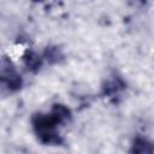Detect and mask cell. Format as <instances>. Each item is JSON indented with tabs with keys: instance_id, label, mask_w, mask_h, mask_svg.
Returning a JSON list of instances; mask_svg holds the SVG:
<instances>
[{
	"instance_id": "6da1fadb",
	"label": "cell",
	"mask_w": 154,
	"mask_h": 154,
	"mask_svg": "<svg viewBox=\"0 0 154 154\" xmlns=\"http://www.w3.org/2000/svg\"><path fill=\"white\" fill-rule=\"evenodd\" d=\"M31 124L37 138L43 144L59 146L63 143V138L58 132V125L61 124L59 119L51 112L48 114L37 113L31 118Z\"/></svg>"
},
{
	"instance_id": "7a4b0ae2",
	"label": "cell",
	"mask_w": 154,
	"mask_h": 154,
	"mask_svg": "<svg viewBox=\"0 0 154 154\" xmlns=\"http://www.w3.org/2000/svg\"><path fill=\"white\" fill-rule=\"evenodd\" d=\"M0 83L11 91H16L22 87V77L16 71L11 60L6 57L0 58Z\"/></svg>"
},
{
	"instance_id": "3957f363",
	"label": "cell",
	"mask_w": 154,
	"mask_h": 154,
	"mask_svg": "<svg viewBox=\"0 0 154 154\" xmlns=\"http://www.w3.org/2000/svg\"><path fill=\"white\" fill-rule=\"evenodd\" d=\"M125 89V83L119 77H113L108 79L103 85V94L107 97H116Z\"/></svg>"
},
{
	"instance_id": "277c9868",
	"label": "cell",
	"mask_w": 154,
	"mask_h": 154,
	"mask_svg": "<svg viewBox=\"0 0 154 154\" xmlns=\"http://www.w3.org/2000/svg\"><path fill=\"white\" fill-rule=\"evenodd\" d=\"M130 154H153V144L144 137H136L132 141Z\"/></svg>"
},
{
	"instance_id": "5b68a950",
	"label": "cell",
	"mask_w": 154,
	"mask_h": 154,
	"mask_svg": "<svg viewBox=\"0 0 154 154\" xmlns=\"http://www.w3.org/2000/svg\"><path fill=\"white\" fill-rule=\"evenodd\" d=\"M23 63L24 65L32 72H36L40 70V67L42 66V58L31 49H28L24 54H23Z\"/></svg>"
},
{
	"instance_id": "8992f818",
	"label": "cell",
	"mask_w": 154,
	"mask_h": 154,
	"mask_svg": "<svg viewBox=\"0 0 154 154\" xmlns=\"http://www.w3.org/2000/svg\"><path fill=\"white\" fill-rule=\"evenodd\" d=\"M58 119L59 122L63 124V123H66L67 120L71 119V111L65 106V105H61V103H55L53 107H52V111H51Z\"/></svg>"
},
{
	"instance_id": "52a82bcc",
	"label": "cell",
	"mask_w": 154,
	"mask_h": 154,
	"mask_svg": "<svg viewBox=\"0 0 154 154\" xmlns=\"http://www.w3.org/2000/svg\"><path fill=\"white\" fill-rule=\"evenodd\" d=\"M45 57L51 64H55L63 59V53L58 47H47L45 49Z\"/></svg>"
}]
</instances>
